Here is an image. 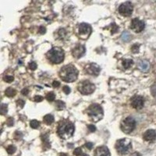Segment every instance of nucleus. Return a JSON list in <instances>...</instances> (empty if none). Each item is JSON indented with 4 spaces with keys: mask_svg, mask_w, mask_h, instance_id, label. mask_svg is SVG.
I'll return each mask as SVG.
<instances>
[{
    "mask_svg": "<svg viewBox=\"0 0 156 156\" xmlns=\"http://www.w3.org/2000/svg\"><path fill=\"white\" fill-rule=\"evenodd\" d=\"M59 77L65 82H74L77 79L78 70L73 65H66L61 68Z\"/></svg>",
    "mask_w": 156,
    "mask_h": 156,
    "instance_id": "f257e3e1",
    "label": "nucleus"
},
{
    "mask_svg": "<svg viewBox=\"0 0 156 156\" xmlns=\"http://www.w3.org/2000/svg\"><path fill=\"white\" fill-rule=\"evenodd\" d=\"M58 134L63 139H67L71 138L74 132V126L69 121H63L59 123L58 126Z\"/></svg>",
    "mask_w": 156,
    "mask_h": 156,
    "instance_id": "f03ea898",
    "label": "nucleus"
},
{
    "mask_svg": "<svg viewBox=\"0 0 156 156\" xmlns=\"http://www.w3.org/2000/svg\"><path fill=\"white\" fill-rule=\"evenodd\" d=\"M46 56L53 64H59L64 59V52L60 48L54 47L47 52Z\"/></svg>",
    "mask_w": 156,
    "mask_h": 156,
    "instance_id": "7ed1b4c3",
    "label": "nucleus"
},
{
    "mask_svg": "<svg viewBox=\"0 0 156 156\" xmlns=\"http://www.w3.org/2000/svg\"><path fill=\"white\" fill-rule=\"evenodd\" d=\"M87 113L93 122H98L103 117V109L98 104H92L88 109Z\"/></svg>",
    "mask_w": 156,
    "mask_h": 156,
    "instance_id": "20e7f679",
    "label": "nucleus"
},
{
    "mask_svg": "<svg viewBox=\"0 0 156 156\" xmlns=\"http://www.w3.org/2000/svg\"><path fill=\"white\" fill-rule=\"evenodd\" d=\"M132 147L131 141L127 138H123L117 141L116 144V149L120 155H126L130 151Z\"/></svg>",
    "mask_w": 156,
    "mask_h": 156,
    "instance_id": "39448f33",
    "label": "nucleus"
},
{
    "mask_svg": "<svg viewBox=\"0 0 156 156\" xmlns=\"http://www.w3.org/2000/svg\"><path fill=\"white\" fill-rule=\"evenodd\" d=\"M136 122L131 117H127L122 120L120 124V128L122 131L125 134H130L135 129Z\"/></svg>",
    "mask_w": 156,
    "mask_h": 156,
    "instance_id": "423d86ee",
    "label": "nucleus"
},
{
    "mask_svg": "<svg viewBox=\"0 0 156 156\" xmlns=\"http://www.w3.org/2000/svg\"><path fill=\"white\" fill-rule=\"evenodd\" d=\"M95 90V86L89 80H84L78 85V91L83 95H90L93 93Z\"/></svg>",
    "mask_w": 156,
    "mask_h": 156,
    "instance_id": "0eeeda50",
    "label": "nucleus"
},
{
    "mask_svg": "<svg viewBox=\"0 0 156 156\" xmlns=\"http://www.w3.org/2000/svg\"><path fill=\"white\" fill-rule=\"evenodd\" d=\"M133 5L130 2H126V3L121 4L119 7V12L121 15L124 16H129L132 14L133 12Z\"/></svg>",
    "mask_w": 156,
    "mask_h": 156,
    "instance_id": "6e6552de",
    "label": "nucleus"
},
{
    "mask_svg": "<svg viewBox=\"0 0 156 156\" xmlns=\"http://www.w3.org/2000/svg\"><path fill=\"white\" fill-rule=\"evenodd\" d=\"M79 35L83 39H86L89 37L91 33V28L89 24H81L79 26Z\"/></svg>",
    "mask_w": 156,
    "mask_h": 156,
    "instance_id": "1a4fd4ad",
    "label": "nucleus"
},
{
    "mask_svg": "<svg viewBox=\"0 0 156 156\" xmlns=\"http://www.w3.org/2000/svg\"><path fill=\"white\" fill-rule=\"evenodd\" d=\"M130 28L136 33H140L144 29V23L138 18L133 19Z\"/></svg>",
    "mask_w": 156,
    "mask_h": 156,
    "instance_id": "9d476101",
    "label": "nucleus"
},
{
    "mask_svg": "<svg viewBox=\"0 0 156 156\" xmlns=\"http://www.w3.org/2000/svg\"><path fill=\"white\" fill-rule=\"evenodd\" d=\"M144 98L141 96H134L131 98L130 104L131 106L135 109H141L144 106Z\"/></svg>",
    "mask_w": 156,
    "mask_h": 156,
    "instance_id": "9b49d317",
    "label": "nucleus"
},
{
    "mask_svg": "<svg viewBox=\"0 0 156 156\" xmlns=\"http://www.w3.org/2000/svg\"><path fill=\"white\" fill-rule=\"evenodd\" d=\"M100 70H101L100 67L95 63H91L85 67L86 73L91 76H98L100 73Z\"/></svg>",
    "mask_w": 156,
    "mask_h": 156,
    "instance_id": "f8f14e48",
    "label": "nucleus"
},
{
    "mask_svg": "<svg viewBox=\"0 0 156 156\" xmlns=\"http://www.w3.org/2000/svg\"><path fill=\"white\" fill-rule=\"evenodd\" d=\"M85 53V48L84 46L82 45H77L73 50L72 54L74 55L75 58L79 59L80 57H82L84 54Z\"/></svg>",
    "mask_w": 156,
    "mask_h": 156,
    "instance_id": "ddd939ff",
    "label": "nucleus"
},
{
    "mask_svg": "<svg viewBox=\"0 0 156 156\" xmlns=\"http://www.w3.org/2000/svg\"><path fill=\"white\" fill-rule=\"evenodd\" d=\"M95 156H110V152L107 147L101 146L96 148L95 151Z\"/></svg>",
    "mask_w": 156,
    "mask_h": 156,
    "instance_id": "4468645a",
    "label": "nucleus"
},
{
    "mask_svg": "<svg viewBox=\"0 0 156 156\" xmlns=\"http://www.w3.org/2000/svg\"><path fill=\"white\" fill-rule=\"evenodd\" d=\"M143 138L146 141H154L156 140V131L154 130H148L143 135Z\"/></svg>",
    "mask_w": 156,
    "mask_h": 156,
    "instance_id": "2eb2a0df",
    "label": "nucleus"
},
{
    "mask_svg": "<svg viewBox=\"0 0 156 156\" xmlns=\"http://www.w3.org/2000/svg\"><path fill=\"white\" fill-rule=\"evenodd\" d=\"M138 69L142 72H147L150 69V63L147 60H141L138 63Z\"/></svg>",
    "mask_w": 156,
    "mask_h": 156,
    "instance_id": "dca6fc26",
    "label": "nucleus"
},
{
    "mask_svg": "<svg viewBox=\"0 0 156 156\" xmlns=\"http://www.w3.org/2000/svg\"><path fill=\"white\" fill-rule=\"evenodd\" d=\"M16 90L15 89L12 88H8L5 91V95H6L7 97H9V98L14 97L16 95Z\"/></svg>",
    "mask_w": 156,
    "mask_h": 156,
    "instance_id": "f3484780",
    "label": "nucleus"
},
{
    "mask_svg": "<svg viewBox=\"0 0 156 156\" xmlns=\"http://www.w3.org/2000/svg\"><path fill=\"white\" fill-rule=\"evenodd\" d=\"M44 122H45L47 125H50V124H52V122H54V117H52V115H50V114L45 115L44 117Z\"/></svg>",
    "mask_w": 156,
    "mask_h": 156,
    "instance_id": "a211bd4d",
    "label": "nucleus"
},
{
    "mask_svg": "<svg viewBox=\"0 0 156 156\" xmlns=\"http://www.w3.org/2000/svg\"><path fill=\"white\" fill-rule=\"evenodd\" d=\"M122 66L125 69H128L132 65L134 64V61L132 59H124L122 63Z\"/></svg>",
    "mask_w": 156,
    "mask_h": 156,
    "instance_id": "6ab92c4d",
    "label": "nucleus"
},
{
    "mask_svg": "<svg viewBox=\"0 0 156 156\" xmlns=\"http://www.w3.org/2000/svg\"><path fill=\"white\" fill-rule=\"evenodd\" d=\"M66 106V105L63 101H60V100H58V101H56L55 102V108H56V109L57 110H62V109H63Z\"/></svg>",
    "mask_w": 156,
    "mask_h": 156,
    "instance_id": "aec40b11",
    "label": "nucleus"
},
{
    "mask_svg": "<svg viewBox=\"0 0 156 156\" xmlns=\"http://www.w3.org/2000/svg\"><path fill=\"white\" fill-rule=\"evenodd\" d=\"M121 38L123 41H129L130 38H131V36H130V34H129L127 31H124L123 33L121 35Z\"/></svg>",
    "mask_w": 156,
    "mask_h": 156,
    "instance_id": "412c9836",
    "label": "nucleus"
},
{
    "mask_svg": "<svg viewBox=\"0 0 156 156\" xmlns=\"http://www.w3.org/2000/svg\"><path fill=\"white\" fill-rule=\"evenodd\" d=\"M30 126H31V128L33 129H37L40 126V122L38 121V120H31V122H30Z\"/></svg>",
    "mask_w": 156,
    "mask_h": 156,
    "instance_id": "4be33fe9",
    "label": "nucleus"
},
{
    "mask_svg": "<svg viewBox=\"0 0 156 156\" xmlns=\"http://www.w3.org/2000/svg\"><path fill=\"white\" fill-rule=\"evenodd\" d=\"M55 95L53 92H49V93H48L47 95H46V99L49 101H53L55 100Z\"/></svg>",
    "mask_w": 156,
    "mask_h": 156,
    "instance_id": "5701e85b",
    "label": "nucleus"
},
{
    "mask_svg": "<svg viewBox=\"0 0 156 156\" xmlns=\"http://www.w3.org/2000/svg\"><path fill=\"white\" fill-rule=\"evenodd\" d=\"M6 151H7L8 154H9V155H13V154L16 151V147H14L13 145H9V146H8L7 148H6Z\"/></svg>",
    "mask_w": 156,
    "mask_h": 156,
    "instance_id": "b1692460",
    "label": "nucleus"
},
{
    "mask_svg": "<svg viewBox=\"0 0 156 156\" xmlns=\"http://www.w3.org/2000/svg\"><path fill=\"white\" fill-rule=\"evenodd\" d=\"M139 49H140V45L138 44H135L131 47V51L133 53H138L139 52Z\"/></svg>",
    "mask_w": 156,
    "mask_h": 156,
    "instance_id": "393cba45",
    "label": "nucleus"
},
{
    "mask_svg": "<svg viewBox=\"0 0 156 156\" xmlns=\"http://www.w3.org/2000/svg\"><path fill=\"white\" fill-rule=\"evenodd\" d=\"M58 34H59V37L60 38H63L66 36V31H65V29H60V30H59Z\"/></svg>",
    "mask_w": 156,
    "mask_h": 156,
    "instance_id": "a878e982",
    "label": "nucleus"
},
{
    "mask_svg": "<svg viewBox=\"0 0 156 156\" xmlns=\"http://www.w3.org/2000/svg\"><path fill=\"white\" fill-rule=\"evenodd\" d=\"M3 80L7 83H11L12 81H13V80H14V77H13V76H9V75H7V76H5V77H3Z\"/></svg>",
    "mask_w": 156,
    "mask_h": 156,
    "instance_id": "bb28decb",
    "label": "nucleus"
},
{
    "mask_svg": "<svg viewBox=\"0 0 156 156\" xmlns=\"http://www.w3.org/2000/svg\"><path fill=\"white\" fill-rule=\"evenodd\" d=\"M7 113V105L2 104L1 105V114L4 115Z\"/></svg>",
    "mask_w": 156,
    "mask_h": 156,
    "instance_id": "cd10ccee",
    "label": "nucleus"
},
{
    "mask_svg": "<svg viewBox=\"0 0 156 156\" xmlns=\"http://www.w3.org/2000/svg\"><path fill=\"white\" fill-rule=\"evenodd\" d=\"M74 154L76 156H80L83 154L82 149H81L80 147H77V148H76V149L74 150Z\"/></svg>",
    "mask_w": 156,
    "mask_h": 156,
    "instance_id": "c85d7f7f",
    "label": "nucleus"
},
{
    "mask_svg": "<svg viewBox=\"0 0 156 156\" xmlns=\"http://www.w3.org/2000/svg\"><path fill=\"white\" fill-rule=\"evenodd\" d=\"M119 30V28H118V26L117 24H112V30H111V33L112 34H115V33H117V31Z\"/></svg>",
    "mask_w": 156,
    "mask_h": 156,
    "instance_id": "c756f323",
    "label": "nucleus"
},
{
    "mask_svg": "<svg viewBox=\"0 0 156 156\" xmlns=\"http://www.w3.org/2000/svg\"><path fill=\"white\" fill-rule=\"evenodd\" d=\"M24 104H25V101H24V100H22V99H18L17 101H16V105H17V106L20 108V109H22V108L24 107Z\"/></svg>",
    "mask_w": 156,
    "mask_h": 156,
    "instance_id": "7c9ffc66",
    "label": "nucleus"
},
{
    "mask_svg": "<svg viewBox=\"0 0 156 156\" xmlns=\"http://www.w3.org/2000/svg\"><path fill=\"white\" fill-rule=\"evenodd\" d=\"M151 92L153 96L156 97V83L151 87Z\"/></svg>",
    "mask_w": 156,
    "mask_h": 156,
    "instance_id": "2f4dec72",
    "label": "nucleus"
},
{
    "mask_svg": "<svg viewBox=\"0 0 156 156\" xmlns=\"http://www.w3.org/2000/svg\"><path fill=\"white\" fill-rule=\"evenodd\" d=\"M29 68L31 69V70H35L37 69V64L34 62H31L29 64Z\"/></svg>",
    "mask_w": 156,
    "mask_h": 156,
    "instance_id": "473e14b6",
    "label": "nucleus"
},
{
    "mask_svg": "<svg viewBox=\"0 0 156 156\" xmlns=\"http://www.w3.org/2000/svg\"><path fill=\"white\" fill-rule=\"evenodd\" d=\"M14 137H15L16 140H20L22 137H23V134H21V132L16 131L15 133V135H14Z\"/></svg>",
    "mask_w": 156,
    "mask_h": 156,
    "instance_id": "72a5a7b5",
    "label": "nucleus"
},
{
    "mask_svg": "<svg viewBox=\"0 0 156 156\" xmlns=\"http://www.w3.org/2000/svg\"><path fill=\"white\" fill-rule=\"evenodd\" d=\"M34 101H36V102H41V101L43 100V97L40 96V95H36L34 98Z\"/></svg>",
    "mask_w": 156,
    "mask_h": 156,
    "instance_id": "f704fd0d",
    "label": "nucleus"
},
{
    "mask_svg": "<svg viewBox=\"0 0 156 156\" xmlns=\"http://www.w3.org/2000/svg\"><path fill=\"white\" fill-rule=\"evenodd\" d=\"M63 90V91H64L65 94H66V95H69V94L70 93V91H71L70 88L68 86H65Z\"/></svg>",
    "mask_w": 156,
    "mask_h": 156,
    "instance_id": "c9c22d12",
    "label": "nucleus"
},
{
    "mask_svg": "<svg viewBox=\"0 0 156 156\" xmlns=\"http://www.w3.org/2000/svg\"><path fill=\"white\" fill-rule=\"evenodd\" d=\"M46 32V28L45 27H43V26H41L39 28V33L41 34H45Z\"/></svg>",
    "mask_w": 156,
    "mask_h": 156,
    "instance_id": "e433bc0d",
    "label": "nucleus"
},
{
    "mask_svg": "<svg viewBox=\"0 0 156 156\" xmlns=\"http://www.w3.org/2000/svg\"><path fill=\"white\" fill-rule=\"evenodd\" d=\"M13 118H9L8 119V120H7V125L9 126H13Z\"/></svg>",
    "mask_w": 156,
    "mask_h": 156,
    "instance_id": "4c0bfd02",
    "label": "nucleus"
},
{
    "mask_svg": "<svg viewBox=\"0 0 156 156\" xmlns=\"http://www.w3.org/2000/svg\"><path fill=\"white\" fill-rule=\"evenodd\" d=\"M88 128L89 129V130L91 132H95L96 130V127L94 125H88Z\"/></svg>",
    "mask_w": 156,
    "mask_h": 156,
    "instance_id": "58836bf2",
    "label": "nucleus"
},
{
    "mask_svg": "<svg viewBox=\"0 0 156 156\" xmlns=\"http://www.w3.org/2000/svg\"><path fill=\"white\" fill-rule=\"evenodd\" d=\"M85 146L88 148L89 150H91L92 147H93V144L91 143V142H87L85 144Z\"/></svg>",
    "mask_w": 156,
    "mask_h": 156,
    "instance_id": "ea45409f",
    "label": "nucleus"
},
{
    "mask_svg": "<svg viewBox=\"0 0 156 156\" xmlns=\"http://www.w3.org/2000/svg\"><path fill=\"white\" fill-rule=\"evenodd\" d=\"M28 93H29V90H28V88H24L23 90L21 91V94L23 95H28Z\"/></svg>",
    "mask_w": 156,
    "mask_h": 156,
    "instance_id": "a19ab883",
    "label": "nucleus"
},
{
    "mask_svg": "<svg viewBox=\"0 0 156 156\" xmlns=\"http://www.w3.org/2000/svg\"><path fill=\"white\" fill-rule=\"evenodd\" d=\"M52 86L54 87V88H58L60 86V83L57 81V80H54L53 83H52Z\"/></svg>",
    "mask_w": 156,
    "mask_h": 156,
    "instance_id": "79ce46f5",
    "label": "nucleus"
},
{
    "mask_svg": "<svg viewBox=\"0 0 156 156\" xmlns=\"http://www.w3.org/2000/svg\"><path fill=\"white\" fill-rule=\"evenodd\" d=\"M131 156H141V155L139 153H138V152H135V153L133 154Z\"/></svg>",
    "mask_w": 156,
    "mask_h": 156,
    "instance_id": "37998d69",
    "label": "nucleus"
},
{
    "mask_svg": "<svg viewBox=\"0 0 156 156\" xmlns=\"http://www.w3.org/2000/svg\"><path fill=\"white\" fill-rule=\"evenodd\" d=\"M59 156H68V155H66V154H65V153H61Z\"/></svg>",
    "mask_w": 156,
    "mask_h": 156,
    "instance_id": "c03bdc74",
    "label": "nucleus"
}]
</instances>
